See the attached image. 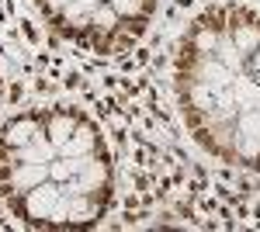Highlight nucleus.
<instances>
[{
	"mask_svg": "<svg viewBox=\"0 0 260 232\" xmlns=\"http://www.w3.org/2000/svg\"><path fill=\"white\" fill-rule=\"evenodd\" d=\"M170 87L201 153L222 167L260 170V7L198 11L177 39Z\"/></svg>",
	"mask_w": 260,
	"mask_h": 232,
	"instance_id": "nucleus-2",
	"label": "nucleus"
},
{
	"mask_svg": "<svg viewBox=\"0 0 260 232\" xmlns=\"http://www.w3.org/2000/svg\"><path fill=\"white\" fill-rule=\"evenodd\" d=\"M115 156L77 104H28L0 125V201L28 229H90L115 201Z\"/></svg>",
	"mask_w": 260,
	"mask_h": 232,
	"instance_id": "nucleus-1",
	"label": "nucleus"
},
{
	"mask_svg": "<svg viewBox=\"0 0 260 232\" xmlns=\"http://www.w3.org/2000/svg\"><path fill=\"white\" fill-rule=\"evenodd\" d=\"M59 42L111 59L136 49L156 21L160 0H28Z\"/></svg>",
	"mask_w": 260,
	"mask_h": 232,
	"instance_id": "nucleus-3",
	"label": "nucleus"
},
{
	"mask_svg": "<svg viewBox=\"0 0 260 232\" xmlns=\"http://www.w3.org/2000/svg\"><path fill=\"white\" fill-rule=\"evenodd\" d=\"M0 101H4V66H0Z\"/></svg>",
	"mask_w": 260,
	"mask_h": 232,
	"instance_id": "nucleus-4",
	"label": "nucleus"
}]
</instances>
